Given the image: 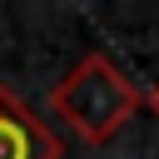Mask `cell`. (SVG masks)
Here are the masks:
<instances>
[{
	"instance_id": "6da1fadb",
	"label": "cell",
	"mask_w": 159,
	"mask_h": 159,
	"mask_svg": "<svg viewBox=\"0 0 159 159\" xmlns=\"http://www.w3.org/2000/svg\"><path fill=\"white\" fill-rule=\"evenodd\" d=\"M144 94L134 89V80L99 50L80 55L65 80H55L50 89V109L84 139V144H109L134 114H139Z\"/></svg>"
},
{
	"instance_id": "7a4b0ae2",
	"label": "cell",
	"mask_w": 159,
	"mask_h": 159,
	"mask_svg": "<svg viewBox=\"0 0 159 159\" xmlns=\"http://www.w3.org/2000/svg\"><path fill=\"white\" fill-rule=\"evenodd\" d=\"M0 159H65L60 134L5 84H0Z\"/></svg>"
},
{
	"instance_id": "3957f363",
	"label": "cell",
	"mask_w": 159,
	"mask_h": 159,
	"mask_svg": "<svg viewBox=\"0 0 159 159\" xmlns=\"http://www.w3.org/2000/svg\"><path fill=\"white\" fill-rule=\"evenodd\" d=\"M144 104H149V109H154V119H159V80H154V89L144 94Z\"/></svg>"
}]
</instances>
